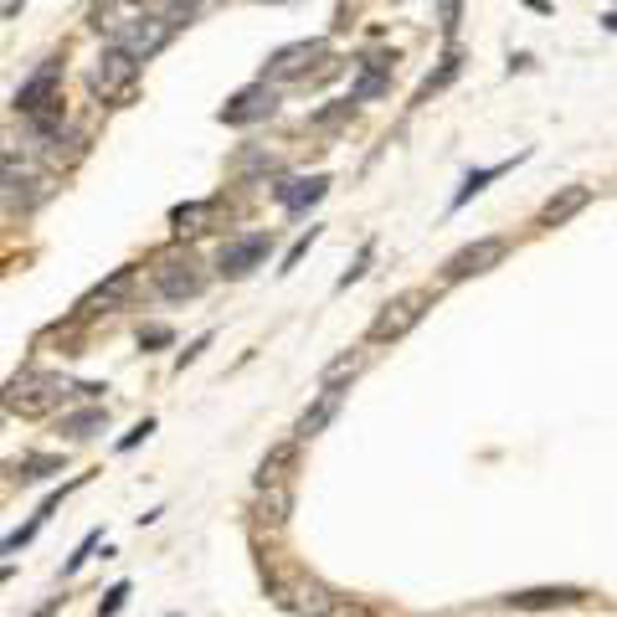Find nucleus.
<instances>
[{
	"mask_svg": "<svg viewBox=\"0 0 617 617\" xmlns=\"http://www.w3.org/2000/svg\"><path fill=\"white\" fill-rule=\"evenodd\" d=\"M72 391L83 396V386H72V381H62V376H52V371H21V376H11V386H6V407L21 412V417H42V412L62 407Z\"/></svg>",
	"mask_w": 617,
	"mask_h": 617,
	"instance_id": "nucleus-1",
	"label": "nucleus"
},
{
	"mask_svg": "<svg viewBox=\"0 0 617 617\" xmlns=\"http://www.w3.org/2000/svg\"><path fill=\"white\" fill-rule=\"evenodd\" d=\"M268 592H273L278 607L299 612V617H335V602H340V597L324 587L319 576H309V571H283V576H273Z\"/></svg>",
	"mask_w": 617,
	"mask_h": 617,
	"instance_id": "nucleus-2",
	"label": "nucleus"
},
{
	"mask_svg": "<svg viewBox=\"0 0 617 617\" xmlns=\"http://www.w3.org/2000/svg\"><path fill=\"white\" fill-rule=\"evenodd\" d=\"M88 83H93V93H98L103 103H129L134 88H139V57H134L129 47H119V42H108V47L98 52L93 72H88Z\"/></svg>",
	"mask_w": 617,
	"mask_h": 617,
	"instance_id": "nucleus-3",
	"label": "nucleus"
},
{
	"mask_svg": "<svg viewBox=\"0 0 617 617\" xmlns=\"http://www.w3.org/2000/svg\"><path fill=\"white\" fill-rule=\"evenodd\" d=\"M427 304H432L427 288H412V294H396V299L376 314V324H371V340H376V345H386V340H402V335H412L417 324H422V314H427Z\"/></svg>",
	"mask_w": 617,
	"mask_h": 617,
	"instance_id": "nucleus-4",
	"label": "nucleus"
},
{
	"mask_svg": "<svg viewBox=\"0 0 617 617\" xmlns=\"http://www.w3.org/2000/svg\"><path fill=\"white\" fill-rule=\"evenodd\" d=\"M155 288H160V299L186 304V299H196L201 288H206V273H201L196 258H180V252H170V258L155 263Z\"/></svg>",
	"mask_w": 617,
	"mask_h": 617,
	"instance_id": "nucleus-5",
	"label": "nucleus"
},
{
	"mask_svg": "<svg viewBox=\"0 0 617 617\" xmlns=\"http://www.w3.org/2000/svg\"><path fill=\"white\" fill-rule=\"evenodd\" d=\"M268 247H273V237H268V232H242V237H232V242L222 247V258H216V273L237 283V278H247L252 268H263Z\"/></svg>",
	"mask_w": 617,
	"mask_h": 617,
	"instance_id": "nucleus-6",
	"label": "nucleus"
},
{
	"mask_svg": "<svg viewBox=\"0 0 617 617\" xmlns=\"http://www.w3.org/2000/svg\"><path fill=\"white\" fill-rule=\"evenodd\" d=\"M57 83H62V62L52 57V62H42L31 72V78L16 88V108L26 119H36V114H47V108H57L62 98H57Z\"/></svg>",
	"mask_w": 617,
	"mask_h": 617,
	"instance_id": "nucleus-7",
	"label": "nucleus"
},
{
	"mask_svg": "<svg viewBox=\"0 0 617 617\" xmlns=\"http://www.w3.org/2000/svg\"><path fill=\"white\" fill-rule=\"evenodd\" d=\"M170 36H175V21H170V16H134V21H124V31L114 36V42L129 47L139 62H150V57L170 42Z\"/></svg>",
	"mask_w": 617,
	"mask_h": 617,
	"instance_id": "nucleus-8",
	"label": "nucleus"
},
{
	"mask_svg": "<svg viewBox=\"0 0 617 617\" xmlns=\"http://www.w3.org/2000/svg\"><path fill=\"white\" fill-rule=\"evenodd\" d=\"M273 108H278V93H273L268 83H247L242 93H232V98H227V108H222V124H232V129L263 124V119H273Z\"/></svg>",
	"mask_w": 617,
	"mask_h": 617,
	"instance_id": "nucleus-9",
	"label": "nucleus"
},
{
	"mask_svg": "<svg viewBox=\"0 0 617 617\" xmlns=\"http://www.w3.org/2000/svg\"><path fill=\"white\" fill-rule=\"evenodd\" d=\"M504 247H510L504 237H479V242H468L463 252H453V258H448L443 278H448V283H463V278H474V273H489V268L504 258Z\"/></svg>",
	"mask_w": 617,
	"mask_h": 617,
	"instance_id": "nucleus-10",
	"label": "nucleus"
},
{
	"mask_svg": "<svg viewBox=\"0 0 617 617\" xmlns=\"http://www.w3.org/2000/svg\"><path fill=\"white\" fill-rule=\"evenodd\" d=\"M324 57V42H288V47H278L273 57H268V67H263V83L273 78V83H294V78H309V67Z\"/></svg>",
	"mask_w": 617,
	"mask_h": 617,
	"instance_id": "nucleus-11",
	"label": "nucleus"
},
{
	"mask_svg": "<svg viewBox=\"0 0 617 617\" xmlns=\"http://www.w3.org/2000/svg\"><path fill=\"white\" fill-rule=\"evenodd\" d=\"M324 191H330V175H309V180H273V201L288 211H304L314 206Z\"/></svg>",
	"mask_w": 617,
	"mask_h": 617,
	"instance_id": "nucleus-12",
	"label": "nucleus"
},
{
	"mask_svg": "<svg viewBox=\"0 0 617 617\" xmlns=\"http://www.w3.org/2000/svg\"><path fill=\"white\" fill-rule=\"evenodd\" d=\"M340 402H345V386H324L319 396H314V407L299 417V427H294V438L299 443H309L314 432H324V422H330L335 412H340Z\"/></svg>",
	"mask_w": 617,
	"mask_h": 617,
	"instance_id": "nucleus-13",
	"label": "nucleus"
},
{
	"mask_svg": "<svg viewBox=\"0 0 617 617\" xmlns=\"http://www.w3.org/2000/svg\"><path fill=\"white\" fill-rule=\"evenodd\" d=\"M504 602L520 607V612H540V607H571V602H582V592H576V587H530V592H510Z\"/></svg>",
	"mask_w": 617,
	"mask_h": 617,
	"instance_id": "nucleus-14",
	"label": "nucleus"
},
{
	"mask_svg": "<svg viewBox=\"0 0 617 617\" xmlns=\"http://www.w3.org/2000/svg\"><path fill=\"white\" fill-rule=\"evenodd\" d=\"M592 201V191L587 186H566L561 196H551L546 206H540V227H561V222H571L576 211H582Z\"/></svg>",
	"mask_w": 617,
	"mask_h": 617,
	"instance_id": "nucleus-15",
	"label": "nucleus"
},
{
	"mask_svg": "<svg viewBox=\"0 0 617 617\" xmlns=\"http://www.w3.org/2000/svg\"><path fill=\"white\" fill-rule=\"evenodd\" d=\"M129 288H134V268H114V278L98 283L93 294H88V304H83V309H114L119 299H129Z\"/></svg>",
	"mask_w": 617,
	"mask_h": 617,
	"instance_id": "nucleus-16",
	"label": "nucleus"
},
{
	"mask_svg": "<svg viewBox=\"0 0 617 617\" xmlns=\"http://www.w3.org/2000/svg\"><path fill=\"white\" fill-rule=\"evenodd\" d=\"M386 62H391V57H366V72H360V83L350 88L355 103H366V98H381V93H386Z\"/></svg>",
	"mask_w": 617,
	"mask_h": 617,
	"instance_id": "nucleus-17",
	"label": "nucleus"
},
{
	"mask_svg": "<svg viewBox=\"0 0 617 617\" xmlns=\"http://www.w3.org/2000/svg\"><path fill=\"white\" fill-rule=\"evenodd\" d=\"M510 165H515V160H499V165H484V170H468V175H463V186H458V196H453V211H458V206H468V201H474V196L489 186L494 175H504Z\"/></svg>",
	"mask_w": 617,
	"mask_h": 617,
	"instance_id": "nucleus-18",
	"label": "nucleus"
},
{
	"mask_svg": "<svg viewBox=\"0 0 617 617\" xmlns=\"http://www.w3.org/2000/svg\"><path fill=\"white\" fill-rule=\"evenodd\" d=\"M108 427V412L103 407H88V412H72V417H62V432L72 443H83V438H93V432H103Z\"/></svg>",
	"mask_w": 617,
	"mask_h": 617,
	"instance_id": "nucleus-19",
	"label": "nucleus"
},
{
	"mask_svg": "<svg viewBox=\"0 0 617 617\" xmlns=\"http://www.w3.org/2000/svg\"><path fill=\"white\" fill-rule=\"evenodd\" d=\"M206 216H211V201H191V206H175L170 211V227L180 237H196V232H206Z\"/></svg>",
	"mask_w": 617,
	"mask_h": 617,
	"instance_id": "nucleus-20",
	"label": "nucleus"
},
{
	"mask_svg": "<svg viewBox=\"0 0 617 617\" xmlns=\"http://www.w3.org/2000/svg\"><path fill=\"white\" fill-rule=\"evenodd\" d=\"M288 463H294V443H278L268 458H263V468H258V484L268 489V484H288Z\"/></svg>",
	"mask_w": 617,
	"mask_h": 617,
	"instance_id": "nucleus-21",
	"label": "nucleus"
},
{
	"mask_svg": "<svg viewBox=\"0 0 617 617\" xmlns=\"http://www.w3.org/2000/svg\"><path fill=\"white\" fill-rule=\"evenodd\" d=\"M458 67H463V57H458V52H448V57H443V67H438V72H427V78H422V88H417V103H422V98H432L438 88H448V83L458 78Z\"/></svg>",
	"mask_w": 617,
	"mask_h": 617,
	"instance_id": "nucleus-22",
	"label": "nucleus"
},
{
	"mask_svg": "<svg viewBox=\"0 0 617 617\" xmlns=\"http://www.w3.org/2000/svg\"><path fill=\"white\" fill-rule=\"evenodd\" d=\"M283 515H288V484H268L263 489V520L283 525Z\"/></svg>",
	"mask_w": 617,
	"mask_h": 617,
	"instance_id": "nucleus-23",
	"label": "nucleus"
},
{
	"mask_svg": "<svg viewBox=\"0 0 617 617\" xmlns=\"http://www.w3.org/2000/svg\"><path fill=\"white\" fill-rule=\"evenodd\" d=\"M47 474H62V458H21V463H16V479H21V484L47 479Z\"/></svg>",
	"mask_w": 617,
	"mask_h": 617,
	"instance_id": "nucleus-24",
	"label": "nucleus"
},
{
	"mask_svg": "<svg viewBox=\"0 0 617 617\" xmlns=\"http://www.w3.org/2000/svg\"><path fill=\"white\" fill-rule=\"evenodd\" d=\"M268 170H278V155H273V150H247V155H242V165H237V175H242V180H252V175H268Z\"/></svg>",
	"mask_w": 617,
	"mask_h": 617,
	"instance_id": "nucleus-25",
	"label": "nucleus"
},
{
	"mask_svg": "<svg viewBox=\"0 0 617 617\" xmlns=\"http://www.w3.org/2000/svg\"><path fill=\"white\" fill-rule=\"evenodd\" d=\"M360 366H366V355H360V350L355 355H335L330 366H324V386H340V376H355Z\"/></svg>",
	"mask_w": 617,
	"mask_h": 617,
	"instance_id": "nucleus-26",
	"label": "nucleus"
},
{
	"mask_svg": "<svg viewBox=\"0 0 617 617\" xmlns=\"http://www.w3.org/2000/svg\"><path fill=\"white\" fill-rule=\"evenodd\" d=\"M350 108H355V98H335L330 108H319V114H314V124H319V129H330V124L350 119Z\"/></svg>",
	"mask_w": 617,
	"mask_h": 617,
	"instance_id": "nucleus-27",
	"label": "nucleus"
},
{
	"mask_svg": "<svg viewBox=\"0 0 617 617\" xmlns=\"http://www.w3.org/2000/svg\"><path fill=\"white\" fill-rule=\"evenodd\" d=\"M314 237H319V227H309V232H304V237H299L294 247H288V258H283V268H278V273H294V268L304 263V252L314 247Z\"/></svg>",
	"mask_w": 617,
	"mask_h": 617,
	"instance_id": "nucleus-28",
	"label": "nucleus"
},
{
	"mask_svg": "<svg viewBox=\"0 0 617 617\" xmlns=\"http://www.w3.org/2000/svg\"><path fill=\"white\" fill-rule=\"evenodd\" d=\"M124 597H129V582H119V587H108V597H103V607H98V617H119V607H124Z\"/></svg>",
	"mask_w": 617,
	"mask_h": 617,
	"instance_id": "nucleus-29",
	"label": "nucleus"
},
{
	"mask_svg": "<svg viewBox=\"0 0 617 617\" xmlns=\"http://www.w3.org/2000/svg\"><path fill=\"white\" fill-rule=\"evenodd\" d=\"M150 432H155V422H150V417H144V422H139L134 432H124V438H119V453H129V448H139L144 438H150Z\"/></svg>",
	"mask_w": 617,
	"mask_h": 617,
	"instance_id": "nucleus-30",
	"label": "nucleus"
},
{
	"mask_svg": "<svg viewBox=\"0 0 617 617\" xmlns=\"http://www.w3.org/2000/svg\"><path fill=\"white\" fill-rule=\"evenodd\" d=\"M366 263H371V242H366V247H360V258H355V268H350V273L340 278V288H350V283H355L360 273H366Z\"/></svg>",
	"mask_w": 617,
	"mask_h": 617,
	"instance_id": "nucleus-31",
	"label": "nucleus"
},
{
	"mask_svg": "<svg viewBox=\"0 0 617 617\" xmlns=\"http://www.w3.org/2000/svg\"><path fill=\"white\" fill-rule=\"evenodd\" d=\"M206 345H211V335H201V340H191V350H180V360H175V366H180V371H186V366H191V360H196V355H201Z\"/></svg>",
	"mask_w": 617,
	"mask_h": 617,
	"instance_id": "nucleus-32",
	"label": "nucleus"
},
{
	"mask_svg": "<svg viewBox=\"0 0 617 617\" xmlns=\"http://www.w3.org/2000/svg\"><path fill=\"white\" fill-rule=\"evenodd\" d=\"M93 546H98V535H88V540H83V546H78V556H72V561H67V576H72V571H78V566L88 561V551H93Z\"/></svg>",
	"mask_w": 617,
	"mask_h": 617,
	"instance_id": "nucleus-33",
	"label": "nucleus"
},
{
	"mask_svg": "<svg viewBox=\"0 0 617 617\" xmlns=\"http://www.w3.org/2000/svg\"><path fill=\"white\" fill-rule=\"evenodd\" d=\"M144 345H170V330H165V324H155V330H144Z\"/></svg>",
	"mask_w": 617,
	"mask_h": 617,
	"instance_id": "nucleus-34",
	"label": "nucleus"
},
{
	"mask_svg": "<svg viewBox=\"0 0 617 617\" xmlns=\"http://www.w3.org/2000/svg\"><path fill=\"white\" fill-rule=\"evenodd\" d=\"M525 6H530V11H540V16H546V11H551V0H525Z\"/></svg>",
	"mask_w": 617,
	"mask_h": 617,
	"instance_id": "nucleus-35",
	"label": "nucleus"
},
{
	"mask_svg": "<svg viewBox=\"0 0 617 617\" xmlns=\"http://www.w3.org/2000/svg\"><path fill=\"white\" fill-rule=\"evenodd\" d=\"M52 612H57V602H47V607H36L31 617H52Z\"/></svg>",
	"mask_w": 617,
	"mask_h": 617,
	"instance_id": "nucleus-36",
	"label": "nucleus"
},
{
	"mask_svg": "<svg viewBox=\"0 0 617 617\" xmlns=\"http://www.w3.org/2000/svg\"><path fill=\"white\" fill-rule=\"evenodd\" d=\"M273 6H278V0H273Z\"/></svg>",
	"mask_w": 617,
	"mask_h": 617,
	"instance_id": "nucleus-37",
	"label": "nucleus"
},
{
	"mask_svg": "<svg viewBox=\"0 0 617 617\" xmlns=\"http://www.w3.org/2000/svg\"><path fill=\"white\" fill-rule=\"evenodd\" d=\"M129 6H134V0H129Z\"/></svg>",
	"mask_w": 617,
	"mask_h": 617,
	"instance_id": "nucleus-38",
	"label": "nucleus"
}]
</instances>
